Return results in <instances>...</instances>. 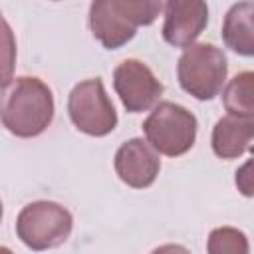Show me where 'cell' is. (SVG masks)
Here are the masks:
<instances>
[{"label":"cell","instance_id":"cell-1","mask_svg":"<svg viewBox=\"0 0 254 254\" xmlns=\"http://www.w3.org/2000/svg\"><path fill=\"white\" fill-rule=\"evenodd\" d=\"M52 89L34 75L12 79L0 95V121L16 137H38L54 119Z\"/></svg>","mask_w":254,"mask_h":254},{"label":"cell","instance_id":"cell-2","mask_svg":"<svg viewBox=\"0 0 254 254\" xmlns=\"http://www.w3.org/2000/svg\"><path fill=\"white\" fill-rule=\"evenodd\" d=\"M163 8V0H91L89 30L107 50H117L133 40L139 26H151Z\"/></svg>","mask_w":254,"mask_h":254},{"label":"cell","instance_id":"cell-3","mask_svg":"<svg viewBox=\"0 0 254 254\" xmlns=\"http://www.w3.org/2000/svg\"><path fill=\"white\" fill-rule=\"evenodd\" d=\"M228 62L220 48L214 44H189L179 62L177 77L181 87L198 101H210L216 97L226 81Z\"/></svg>","mask_w":254,"mask_h":254},{"label":"cell","instance_id":"cell-4","mask_svg":"<svg viewBox=\"0 0 254 254\" xmlns=\"http://www.w3.org/2000/svg\"><path fill=\"white\" fill-rule=\"evenodd\" d=\"M147 143L161 155L179 157L192 149L196 139V117L183 105L161 101L143 121Z\"/></svg>","mask_w":254,"mask_h":254},{"label":"cell","instance_id":"cell-5","mask_svg":"<svg viewBox=\"0 0 254 254\" xmlns=\"http://www.w3.org/2000/svg\"><path fill=\"white\" fill-rule=\"evenodd\" d=\"M73 228L71 212L54 200H36L26 204L16 218V234L32 250L62 246Z\"/></svg>","mask_w":254,"mask_h":254},{"label":"cell","instance_id":"cell-6","mask_svg":"<svg viewBox=\"0 0 254 254\" xmlns=\"http://www.w3.org/2000/svg\"><path fill=\"white\" fill-rule=\"evenodd\" d=\"M67 115L77 131L91 137H105L117 127V111L99 77L73 85L67 97Z\"/></svg>","mask_w":254,"mask_h":254},{"label":"cell","instance_id":"cell-7","mask_svg":"<svg viewBox=\"0 0 254 254\" xmlns=\"http://www.w3.org/2000/svg\"><path fill=\"white\" fill-rule=\"evenodd\" d=\"M113 87L129 113H141L159 103L163 83L155 77L153 69L141 60H123L113 69Z\"/></svg>","mask_w":254,"mask_h":254},{"label":"cell","instance_id":"cell-8","mask_svg":"<svg viewBox=\"0 0 254 254\" xmlns=\"http://www.w3.org/2000/svg\"><path fill=\"white\" fill-rule=\"evenodd\" d=\"M208 24L206 0H167L163 40L175 48H187L192 44Z\"/></svg>","mask_w":254,"mask_h":254},{"label":"cell","instance_id":"cell-9","mask_svg":"<svg viewBox=\"0 0 254 254\" xmlns=\"http://www.w3.org/2000/svg\"><path fill=\"white\" fill-rule=\"evenodd\" d=\"M113 165H115L117 177L127 187H133V189L151 187L161 171V159L157 151L139 137L125 141L117 149Z\"/></svg>","mask_w":254,"mask_h":254},{"label":"cell","instance_id":"cell-10","mask_svg":"<svg viewBox=\"0 0 254 254\" xmlns=\"http://www.w3.org/2000/svg\"><path fill=\"white\" fill-rule=\"evenodd\" d=\"M254 135V121L252 117H236L226 115L220 117L212 129V151L218 159H238L250 149Z\"/></svg>","mask_w":254,"mask_h":254},{"label":"cell","instance_id":"cell-11","mask_svg":"<svg viewBox=\"0 0 254 254\" xmlns=\"http://www.w3.org/2000/svg\"><path fill=\"white\" fill-rule=\"evenodd\" d=\"M254 4L252 0H242L230 6L222 22V40L238 56L250 58L254 54V28H252Z\"/></svg>","mask_w":254,"mask_h":254},{"label":"cell","instance_id":"cell-12","mask_svg":"<svg viewBox=\"0 0 254 254\" xmlns=\"http://www.w3.org/2000/svg\"><path fill=\"white\" fill-rule=\"evenodd\" d=\"M222 103L228 115L254 117V73L248 69L236 73L222 89Z\"/></svg>","mask_w":254,"mask_h":254},{"label":"cell","instance_id":"cell-13","mask_svg":"<svg viewBox=\"0 0 254 254\" xmlns=\"http://www.w3.org/2000/svg\"><path fill=\"white\" fill-rule=\"evenodd\" d=\"M206 250L210 254H246L248 252V240L246 234L232 228V226H220L214 228L208 236Z\"/></svg>","mask_w":254,"mask_h":254},{"label":"cell","instance_id":"cell-14","mask_svg":"<svg viewBox=\"0 0 254 254\" xmlns=\"http://www.w3.org/2000/svg\"><path fill=\"white\" fill-rule=\"evenodd\" d=\"M16 67V36L8 20L0 12V87H6L14 79Z\"/></svg>","mask_w":254,"mask_h":254},{"label":"cell","instance_id":"cell-15","mask_svg":"<svg viewBox=\"0 0 254 254\" xmlns=\"http://www.w3.org/2000/svg\"><path fill=\"white\" fill-rule=\"evenodd\" d=\"M252 163L246 161L238 171H236V187L244 196H252V175H250Z\"/></svg>","mask_w":254,"mask_h":254},{"label":"cell","instance_id":"cell-16","mask_svg":"<svg viewBox=\"0 0 254 254\" xmlns=\"http://www.w3.org/2000/svg\"><path fill=\"white\" fill-rule=\"evenodd\" d=\"M0 222H2V200H0Z\"/></svg>","mask_w":254,"mask_h":254},{"label":"cell","instance_id":"cell-17","mask_svg":"<svg viewBox=\"0 0 254 254\" xmlns=\"http://www.w3.org/2000/svg\"><path fill=\"white\" fill-rule=\"evenodd\" d=\"M54 2H58V0H54Z\"/></svg>","mask_w":254,"mask_h":254}]
</instances>
